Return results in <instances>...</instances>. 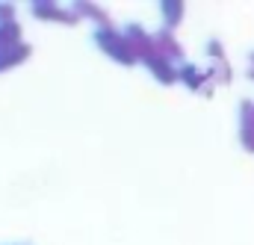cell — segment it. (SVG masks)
Here are the masks:
<instances>
[{
    "instance_id": "6da1fadb",
    "label": "cell",
    "mask_w": 254,
    "mask_h": 245,
    "mask_svg": "<svg viewBox=\"0 0 254 245\" xmlns=\"http://www.w3.org/2000/svg\"><path fill=\"white\" fill-rule=\"evenodd\" d=\"M95 45H98L107 57H113L119 65H133V62L139 60L136 51L130 48V42L125 39V33H119L116 27H98V30H95Z\"/></svg>"
},
{
    "instance_id": "7a4b0ae2",
    "label": "cell",
    "mask_w": 254,
    "mask_h": 245,
    "mask_svg": "<svg viewBox=\"0 0 254 245\" xmlns=\"http://www.w3.org/2000/svg\"><path fill=\"white\" fill-rule=\"evenodd\" d=\"M125 39L130 42V48L136 51V57L142 62H148L151 57L160 54V51H157V39H151V36L145 33V27H139V24H127Z\"/></svg>"
},
{
    "instance_id": "3957f363",
    "label": "cell",
    "mask_w": 254,
    "mask_h": 245,
    "mask_svg": "<svg viewBox=\"0 0 254 245\" xmlns=\"http://www.w3.org/2000/svg\"><path fill=\"white\" fill-rule=\"evenodd\" d=\"M30 12L36 15V18H42V21H60L65 27H74L77 21H80V15L71 9H60V6H54V3H48V0H36V3H30Z\"/></svg>"
},
{
    "instance_id": "277c9868",
    "label": "cell",
    "mask_w": 254,
    "mask_h": 245,
    "mask_svg": "<svg viewBox=\"0 0 254 245\" xmlns=\"http://www.w3.org/2000/svg\"><path fill=\"white\" fill-rule=\"evenodd\" d=\"M157 51L166 57V60L172 62H184L187 65V54H184V48H181V42L175 39V30H169V27H163L160 33H157Z\"/></svg>"
},
{
    "instance_id": "5b68a950",
    "label": "cell",
    "mask_w": 254,
    "mask_h": 245,
    "mask_svg": "<svg viewBox=\"0 0 254 245\" xmlns=\"http://www.w3.org/2000/svg\"><path fill=\"white\" fill-rule=\"evenodd\" d=\"M148 65V71L163 83V86H169V83H175V80H181V68H175V62L166 60L163 54H157V57H151V60L145 62Z\"/></svg>"
},
{
    "instance_id": "8992f818",
    "label": "cell",
    "mask_w": 254,
    "mask_h": 245,
    "mask_svg": "<svg viewBox=\"0 0 254 245\" xmlns=\"http://www.w3.org/2000/svg\"><path fill=\"white\" fill-rule=\"evenodd\" d=\"M240 110H243V113H240V119H243V130H240L243 136H240V139H243L246 151H254V104L252 101H243Z\"/></svg>"
},
{
    "instance_id": "52a82bcc",
    "label": "cell",
    "mask_w": 254,
    "mask_h": 245,
    "mask_svg": "<svg viewBox=\"0 0 254 245\" xmlns=\"http://www.w3.org/2000/svg\"><path fill=\"white\" fill-rule=\"evenodd\" d=\"M33 54V48L30 45H15V48H9V51H0V74L3 71H9V68H15V65H21V62L27 60Z\"/></svg>"
},
{
    "instance_id": "ba28073f",
    "label": "cell",
    "mask_w": 254,
    "mask_h": 245,
    "mask_svg": "<svg viewBox=\"0 0 254 245\" xmlns=\"http://www.w3.org/2000/svg\"><path fill=\"white\" fill-rule=\"evenodd\" d=\"M207 80H210V74H207V71H198L192 62L181 65V83H184V86H190L192 92H198V89H201Z\"/></svg>"
},
{
    "instance_id": "9c48e42d",
    "label": "cell",
    "mask_w": 254,
    "mask_h": 245,
    "mask_svg": "<svg viewBox=\"0 0 254 245\" xmlns=\"http://www.w3.org/2000/svg\"><path fill=\"white\" fill-rule=\"evenodd\" d=\"M74 12H77V15H89L92 21H98V27H113V21L107 18V12H104L101 6H95V3H89V0H83V3H77V6H74Z\"/></svg>"
},
{
    "instance_id": "30bf717a",
    "label": "cell",
    "mask_w": 254,
    "mask_h": 245,
    "mask_svg": "<svg viewBox=\"0 0 254 245\" xmlns=\"http://www.w3.org/2000/svg\"><path fill=\"white\" fill-rule=\"evenodd\" d=\"M21 45V24L12 21V24H0V51H9Z\"/></svg>"
},
{
    "instance_id": "8fae6325",
    "label": "cell",
    "mask_w": 254,
    "mask_h": 245,
    "mask_svg": "<svg viewBox=\"0 0 254 245\" xmlns=\"http://www.w3.org/2000/svg\"><path fill=\"white\" fill-rule=\"evenodd\" d=\"M160 9H163V18H166V27H169V30H175V27L184 21V3L166 0V3H160Z\"/></svg>"
},
{
    "instance_id": "7c38bea8",
    "label": "cell",
    "mask_w": 254,
    "mask_h": 245,
    "mask_svg": "<svg viewBox=\"0 0 254 245\" xmlns=\"http://www.w3.org/2000/svg\"><path fill=\"white\" fill-rule=\"evenodd\" d=\"M210 80H216V83H222V86H228L231 80H234V71H231V65H228V60H219L210 65Z\"/></svg>"
},
{
    "instance_id": "4fadbf2b",
    "label": "cell",
    "mask_w": 254,
    "mask_h": 245,
    "mask_svg": "<svg viewBox=\"0 0 254 245\" xmlns=\"http://www.w3.org/2000/svg\"><path fill=\"white\" fill-rule=\"evenodd\" d=\"M207 57H213V60H225V48H222V42L219 39H210L207 42Z\"/></svg>"
},
{
    "instance_id": "5bb4252c",
    "label": "cell",
    "mask_w": 254,
    "mask_h": 245,
    "mask_svg": "<svg viewBox=\"0 0 254 245\" xmlns=\"http://www.w3.org/2000/svg\"><path fill=\"white\" fill-rule=\"evenodd\" d=\"M12 15H15V6L12 3H0V24H12L15 21Z\"/></svg>"
},
{
    "instance_id": "9a60e30c",
    "label": "cell",
    "mask_w": 254,
    "mask_h": 245,
    "mask_svg": "<svg viewBox=\"0 0 254 245\" xmlns=\"http://www.w3.org/2000/svg\"><path fill=\"white\" fill-rule=\"evenodd\" d=\"M249 77H252V80H254V68H252V71H249Z\"/></svg>"
},
{
    "instance_id": "2e32d148",
    "label": "cell",
    "mask_w": 254,
    "mask_h": 245,
    "mask_svg": "<svg viewBox=\"0 0 254 245\" xmlns=\"http://www.w3.org/2000/svg\"><path fill=\"white\" fill-rule=\"evenodd\" d=\"M249 60H252V62H254V51H252V57H249Z\"/></svg>"
}]
</instances>
